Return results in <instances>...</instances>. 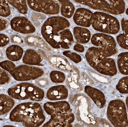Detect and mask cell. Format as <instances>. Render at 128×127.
<instances>
[{"label":"cell","mask_w":128,"mask_h":127,"mask_svg":"<svg viewBox=\"0 0 128 127\" xmlns=\"http://www.w3.org/2000/svg\"><path fill=\"white\" fill-rule=\"evenodd\" d=\"M108 118L115 127L128 126L127 115L124 103L120 100L111 101L107 111Z\"/></svg>","instance_id":"obj_5"},{"label":"cell","mask_w":128,"mask_h":127,"mask_svg":"<svg viewBox=\"0 0 128 127\" xmlns=\"http://www.w3.org/2000/svg\"><path fill=\"white\" fill-rule=\"evenodd\" d=\"M0 15L3 17H6L9 16L11 13L9 6L5 1H0Z\"/></svg>","instance_id":"obj_21"},{"label":"cell","mask_w":128,"mask_h":127,"mask_svg":"<svg viewBox=\"0 0 128 127\" xmlns=\"http://www.w3.org/2000/svg\"><path fill=\"white\" fill-rule=\"evenodd\" d=\"M51 81L55 83H62L66 80V76L63 72L58 71H52L50 73Z\"/></svg>","instance_id":"obj_18"},{"label":"cell","mask_w":128,"mask_h":127,"mask_svg":"<svg viewBox=\"0 0 128 127\" xmlns=\"http://www.w3.org/2000/svg\"><path fill=\"white\" fill-rule=\"evenodd\" d=\"M24 41L26 44L28 46L37 47L47 50L50 49L49 46L43 39L36 35L26 36Z\"/></svg>","instance_id":"obj_15"},{"label":"cell","mask_w":128,"mask_h":127,"mask_svg":"<svg viewBox=\"0 0 128 127\" xmlns=\"http://www.w3.org/2000/svg\"><path fill=\"white\" fill-rule=\"evenodd\" d=\"M126 102L127 107L128 108V97L126 98Z\"/></svg>","instance_id":"obj_30"},{"label":"cell","mask_w":128,"mask_h":127,"mask_svg":"<svg viewBox=\"0 0 128 127\" xmlns=\"http://www.w3.org/2000/svg\"><path fill=\"white\" fill-rule=\"evenodd\" d=\"M84 92L98 107L102 108L104 107L106 103V100L102 92L88 85L85 87Z\"/></svg>","instance_id":"obj_12"},{"label":"cell","mask_w":128,"mask_h":127,"mask_svg":"<svg viewBox=\"0 0 128 127\" xmlns=\"http://www.w3.org/2000/svg\"><path fill=\"white\" fill-rule=\"evenodd\" d=\"M44 108L48 113L52 115V119L54 122V126L70 127L74 120L70 104L66 101L45 105Z\"/></svg>","instance_id":"obj_2"},{"label":"cell","mask_w":128,"mask_h":127,"mask_svg":"<svg viewBox=\"0 0 128 127\" xmlns=\"http://www.w3.org/2000/svg\"><path fill=\"white\" fill-rule=\"evenodd\" d=\"M69 72L66 80V84L69 89L74 92L82 90L83 87L79 81L80 76L78 70L75 66H72Z\"/></svg>","instance_id":"obj_10"},{"label":"cell","mask_w":128,"mask_h":127,"mask_svg":"<svg viewBox=\"0 0 128 127\" xmlns=\"http://www.w3.org/2000/svg\"><path fill=\"white\" fill-rule=\"evenodd\" d=\"M128 76L121 79L116 86V88L120 93L122 94L128 93Z\"/></svg>","instance_id":"obj_20"},{"label":"cell","mask_w":128,"mask_h":127,"mask_svg":"<svg viewBox=\"0 0 128 127\" xmlns=\"http://www.w3.org/2000/svg\"><path fill=\"white\" fill-rule=\"evenodd\" d=\"M10 39L6 35L0 34V46L3 47L7 45L9 43Z\"/></svg>","instance_id":"obj_25"},{"label":"cell","mask_w":128,"mask_h":127,"mask_svg":"<svg viewBox=\"0 0 128 127\" xmlns=\"http://www.w3.org/2000/svg\"><path fill=\"white\" fill-rule=\"evenodd\" d=\"M103 58H99L92 53L86 58L89 65L92 68L103 75L113 76L116 75L117 70L116 63L114 60L110 59L106 61Z\"/></svg>","instance_id":"obj_6"},{"label":"cell","mask_w":128,"mask_h":127,"mask_svg":"<svg viewBox=\"0 0 128 127\" xmlns=\"http://www.w3.org/2000/svg\"><path fill=\"white\" fill-rule=\"evenodd\" d=\"M63 54L76 63H78L81 61L82 59L80 56L70 51H64L63 52Z\"/></svg>","instance_id":"obj_22"},{"label":"cell","mask_w":128,"mask_h":127,"mask_svg":"<svg viewBox=\"0 0 128 127\" xmlns=\"http://www.w3.org/2000/svg\"><path fill=\"white\" fill-rule=\"evenodd\" d=\"M9 23L7 20L4 18H0V31L6 29Z\"/></svg>","instance_id":"obj_28"},{"label":"cell","mask_w":128,"mask_h":127,"mask_svg":"<svg viewBox=\"0 0 128 127\" xmlns=\"http://www.w3.org/2000/svg\"><path fill=\"white\" fill-rule=\"evenodd\" d=\"M68 95V89L62 85L52 87L48 90L47 96L52 100H63L66 99Z\"/></svg>","instance_id":"obj_11"},{"label":"cell","mask_w":128,"mask_h":127,"mask_svg":"<svg viewBox=\"0 0 128 127\" xmlns=\"http://www.w3.org/2000/svg\"><path fill=\"white\" fill-rule=\"evenodd\" d=\"M0 66L10 74L17 80L24 81L34 80L43 75L42 69L27 65L16 66L11 61L6 60L0 62Z\"/></svg>","instance_id":"obj_4"},{"label":"cell","mask_w":128,"mask_h":127,"mask_svg":"<svg viewBox=\"0 0 128 127\" xmlns=\"http://www.w3.org/2000/svg\"><path fill=\"white\" fill-rule=\"evenodd\" d=\"M0 84H4L8 82L10 80L8 74L5 71L0 69Z\"/></svg>","instance_id":"obj_24"},{"label":"cell","mask_w":128,"mask_h":127,"mask_svg":"<svg viewBox=\"0 0 128 127\" xmlns=\"http://www.w3.org/2000/svg\"><path fill=\"white\" fill-rule=\"evenodd\" d=\"M36 83L39 86L42 87H45L48 85L49 82L48 80L45 78H41L37 80Z\"/></svg>","instance_id":"obj_26"},{"label":"cell","mask_w":128,"mask_h":127,"mask_svg":"<svg viewBox=\"0 0 128 127\" xmlns=\"http://www.w3.org/2000/svg\"><path fill=\"white\" fill-rule=\"evenodd\" d=\"M74 50L79 52H83L84 50V48L83 46L80 44L76 45L74 47Z\"/></svg>","instance_id":"obj_29"},{"label":"cell","mask_w":128,"mask_h":127,"mask_svg":"<svg viewBox=\"0 0 128 127\" xmlns=\"http://www.w3.org/2000/svg\"><path fill=\"white\" fill-rule=\"evenodd\" d=\"M8 3L16 9L21 14L25 15L28 13V8L26 0H7Z\"/></svg>","instance_id":"obj_16"},{"label":"cell","mask_w":128,"mask_h":127,"mask_svg":"<svg viewBox=\"0 0 128 127\" xmlns=\"http://www.w3.org/2000/svg\"><path fill=\"white\" fill-rule=\"evenodd\" d=\"M42 54L45 59L51 66L61 71L69 72L72 66L67 59L61 55L53 54L42 51Z\"/></svg>","instance_id":"obj_8"},{"label":"cell","mask_w":128,"mask_h":127,"mask_svg":"<svg viewBox=\"0 0 128 127\" xmlns=\"http://www.w3.org/2000/svg\"><path fill=\"white\" fill-rule=\"evenodd\" d=\"M61 7V13L62 15L66 18H70L72 13V5L68 0H58Z\"/></svg>","instance_id":"obj_17"},{"label":"cell","mask_w":128,"mask_h":127,"mask_svg":"<svg viewBox=\"0 0 128 127\" xmlns=\"http://www.w3.org/2000/svg\"><path fill=\"white\" fill-rule=\"evenodd\" d=\"M10 25L12 30L22 34L33 33L36 30L30 21L24 16L14 17L10 21Z\"/></svg>","instance_id":"obj_9"},{"label":"cell","mask_w":128,"mask_h":127,"mask_svg":"<svg viewBox=\"0 0 128 127\" xmlns=\"http://www.w3.org/2000/svg\"><path fill=\"white\" fill-rule=\"evenodd\" d=\"M10 41L16 45H22L24 41L22 36L18 35H10Z\"/></svg>","instance_id":"obj_23"},{"label":"cell","mask_w":128,"mask_h":127,"mask_svg":"<svg viewBox=\"0 0 128 127\" xmlns=\"http://www.w3.org/2000/svg\"><path fill=\"white\" fill-rule=\"evenodd\" d=\"M71 103H74V110L78 121L88 127H93L97 123V118L91 112L92 104L90 100L82 93L70 96Z\"/></svg>","instance_id":"obj_3"},{"label":"cell","mask_w":128,"mask_h":127,"mask_svg":"<svg viewBox=\"0 0 128 127\" xmlns=\"http://www.w3.org/2000/svg\"><path fill=\"white\" fill-rule=\"evenodd\" d=\"M82 76L84 81L86 84L90 85H94V83L86 73L83 72L81 73Z\"/></svg>","instance_id":"obj_27"},{"label":"cell","mask_w":128,"mask_h":127,"mask_svg":"<svg viewBox=\"0 0 128 127\" xmlns=\"http://www.w3.org/2000/svg\"><path fill=\"white\" fill-rule=\"evenodd\" d=\"M91 32L93 34H94V31H91Z\"/></svg>","instance_id":"obj_31"},{"label":"cell","mask_w":128,"mask_h":127,"mask_svg":"<svg viewBox=\"0 0 128 127\" xmlns=\"http://www.w3.org/2000/svg\"><path fill=\"white\" fill-rule=\"evenodd\" d=\"M43 58L38 52L36 50L29 49L25 52L22 61L24 64L30 65L42 66V64Z\"/></svg>","instance_id":"obj_13"},{"label":"cell","mask_w":128,"mask_h":127,"mask_svg":"<svg viewBox=\"0 0 128 127\" xmlns=\"http://www.w3.org/2000/svg\"><path fill=\"white\" fill-rule=\"evenodd\" d=\"M117 65L121 73L124 75H128V58H120L118 60Z\"/></svg>","instance_id":"obj_19"},{"label":"cell","mask_w":128,"mask_h":127,"mask_svg":"<svg viewBox=\"0 0 128 127\" xmlns=\"http://www.w3.org/2000/svg\"><path fill=\"white\" fill-rule=\"evenodd\" d=\"M29 7L34 11L50 15L57 14L60 12V5L55 0H28Z\"/></svg>","instance_id":"obj_7"},{"label":"cell","mask_w":128,"mask_h":127,"mask_svg":"<svg viewBox=\"0 0 128 127\" xmlns=\"http://www.w3.org/2000/svg\"><path fill=\"white\" fill-rule=\"evenodd\" d=\"M24 50L20 46L13 45L8 47L6 50V54L8 59L12 61H17L22 58Z\"/></svg>","instance_id":"obj_14"},{"label":"cell","mask_w":128,"mask_h":127,"mask_svg":"<svg viewBox=\"0 0 128 127\" xmlns=\"http://www.w3.org/2000/svg\"><path fill=\"white\" fill-rule=\"evenodd\" d=\"M16 126H17V127H18V125H16Z\"/></svg>","instance_id":"obj_32"},{"label":"cell","mask_w":128,"mask_h":127,"mask_svg":"<svg viewBox=\"0 0 128 127\" xmlns=\"http://www.w3.org/2000/svg\"><path fill=\"white\" fill-rule=\"evenodd\" d=\"M68 21L60 16L48 18L41 28L42 36L52 48L69 49L73 43L72 35L68 29Z\"/></svg>","instance_id":"obj_1"},{"label":"cell","mask_w":128,"mask_h":127,"mask_svg":"<svg viewBox=\"0 0 128 127\" xmlns=\"http://www.w3.org/2000/svg\"><path fill=\"white\" fill-rule=\"evenodd\" d=\"M12 125H15L14 124H13V123H12Z\"/></svg>","instance_id":"obj_33"}]
</instances>
